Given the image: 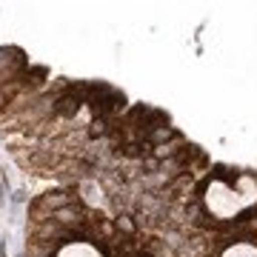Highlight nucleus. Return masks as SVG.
<instances>
[{
  "label": "nucleus",
  "instance_id": "1",
  "mask_svg": "<svg viewBox=\"0 0 257 257\" xmlns=\"http://www.w3.org/2000/svg\"><path fill=\"white\" fill-rule=\"evenodd\" d=\"M52 257H103V251L89 240H66L52 251Z\"/></svg>",
  "mask_w": 257,
  "mask_h": 257
},
{
  "label": "nucleus",
  "instance_id": "2",
  "mask_svg": "<svg viewBox=\"0 0 257 257\" xmlns=\"http://www.w3.org/2000/svg\"><path fill=\"white\" fill-rule=\"evenodd\" d=\"M220 257H257V246L254 243H243V240H240V243H231Z\"/></svg>",
  "mask_w": 257,
  "mask_h": 257
}]
</instances>
